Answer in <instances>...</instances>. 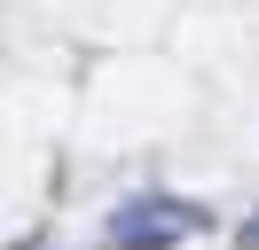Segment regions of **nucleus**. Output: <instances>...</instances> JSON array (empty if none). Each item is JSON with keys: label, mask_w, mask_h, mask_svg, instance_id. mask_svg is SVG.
Here are the masks:
<instances>
[{"label": "nucleus", "mask_w": 259, "mask_h": 250, "mask_svg": "<svg viewBox=\"0 0 259 250\" xmlns=\"http://www.w3.org/2000/svg\"><path fill=\"white\" fill-rule=\"evenodd\" d=\"M181 219L196 227V211H173V203H157V211H118V227H110V234H118L126 250H165Z\"/></svg>", "instance_id": "nucleus-1"}]
</instances>
